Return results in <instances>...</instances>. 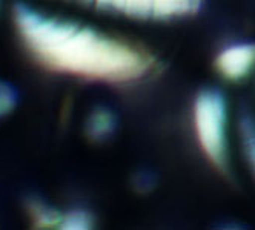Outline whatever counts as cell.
Returning <instances> with one entry per match:
<instances>
[{
	"mask_svg": "<svg viewBox=\"0 0 255 230\" xmlns=\"http://www.w3.org/2000/svg\"><path fill=\"white\" fill-rule=\"evenodd\" d=\"M12 20L31 57L51 73L128 83L152 74L157 66L155 59L141 48L25 2L14 3Z\"/></svg>",
	"mask_w": 255,
	"mask_h": 230,
	"instance_id": "obj_1",
	"label": "cell"
},
{
	"mask_svg": "<svg viewBox=\"0 0 255 230\" xmlns=\"http://www.w3.org/2000/svg\"><path fill=\"white\" fill-rule=\"evenodd\" d=\"M194 126L198 143L208 160L220 170H228V106L222 92L202 91L194 103Z\"/></svg>",
	"mask_w": 255,
	"mask_h": 230,
	"instance_id": "obj_2",
	"label": "cell"
},
{
	"mask_svg": "<svg viewBox=\"0 0 255 230\" xmlns=\"http://www.w3.org/2000/svg\"><path fill=\"white\" fill-rule=\"evenodd\" d=\"M29 218L37 229H89L91 218L80 210L60 212L43 203L32 201L28 206Z\"/></svg>",
	"mask_w": 255,
	"mask_h": 230,
	"instance_id": "obj_3",
	"label": "cell"
},
{
	"mask_svg": "<svg viewBox=\"0 0 255 230\" xmlns=\"http://www.w3.org/2000/svg\"><path fill=\"white\" fill-rule=\"evenodd\" d=\"M217 69L229 80L246 77L255 66V45L239 43L223 49L217 57Z\"/></svg>",
	"mask_w": 255,
	"mask_h": 230,
	"instance_id": "obj_4",
	"label": "cell"
},
{
	"mask_svg": "<svg viewBox=\"0 0 255 230\" xmlns=\"http://www.w3.org/2000/svg\"><path fill=\"white\" fill-rule=\"evenodd\" d=\"M240 134L245 153L255 173V120L251 115H245L240 120Z\"/></svg>",
	"mask_w": 255,
	"mask_h": 230,
	"instance_id": "obj_5",
	"label": "cell"
},
{
	"mask_svg": "<svg viewBox=\"0 0 255 230\" xmlns=\"http://www.w3.org/2000/svg\"><path fill=\"white\" fill-rule=\"evenodd\" d=\"M19 103V94L15 87L0 78V118L9 115Z\"/></svg>",
	"mask_w": 255,
	"mask_h": 230,
	"instance_id": "obj_6",
	"label": "cell"
},
{
	"mask_svg": "<svg viewBox=\"0 0 255 230\" xmlns=\"http://www.w3.org/2000/svg\"><path fill=\"white\" fill-rule=\"evenodd\" d=\"M89 126V134L94 135V137H103L106 134H109L114 128V120L111 117L109 112H105V111H100V112H96L93 115V118L89 120L88 123Z\"/></svg>",
	"mask_w": 255,
	"mask_h": 230,
	"instance_id": "obj_7",
	"label": "cell"
}]
</instances>
